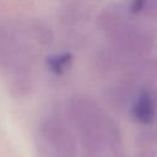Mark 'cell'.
I'll return each mask as SVG.
<instances>
[{
    "label": "cell",
    "mask_w": 157,
    "mask_h": 157,
    "mask_svg": "<svg viewBox=\"0 0 157 157\" xmlns=\"http://www.w3.org/2000/svg\"><path fill=\"white\" fill-rule=\"evenodd\" d=\"M58 157H66V156H58Z\"/></svg>",
    "instance_id": "14"
},
{
    "label": "cell",
    "mask_w": 157,
    "mask_h": 157,
    "mask_svg": "<svg viewBox=\"0 0 157 157\" xmlns=\"http://www.w3.org/2000/svg\"><path fill=\"white\" fill-rule=\"evenodd\" d=\"M23 34L32 42L37 43V45L40 47H48L53 42V32L52 29L42 21L32 20L27 25H25Z\"/></svg>",
    "instance_id": "8"
},
{
    "label": "cell",
    "mask_w": 157,
    "mask_h": 157,
    "mask_svg": "<svg viewBox=\"0 0 157 157\" xmlns=\"http://www.w3.org/2000/svg\"><path fill=\"white\" fill-rule=\"evenodd\" d=\"M128 114L141 126L152 125L157 120V90L152 82L146 83L132 99Z\"/></svg>",
    "instance_id": "6"
},
{
    "label": "cell",
    "mask_w": 157,
    "mask_h": 157,
    "mask_svg": "<svg viewBox=\"0 0 157 157\" xmlns=\"http://www.w3.org/2000/svg\"><path fill=\"white\" fill-rule=\"evenodd\" d=\"M145 67L147 71H151L157 75V59H145Z\"/></svg>",
    "instance_id": "13"
},
{
    "label": "cell",
    "mask_w": 157,
    "mask_h": 157,
    "mask_svg": "<svg viewBox=\"0 0 157 157\" xmlns=\"http://www.w3.org/2000/svg\"><path fill=\"white\" fill-rule=\"evenodd\" d=\"M136 157H157V147H142V148H137Z\"/></svg>",
    "instance_id": "12"
},
{
    "label": "cell",
    "mask_w": 157,
    "mask_h": 157,
    "mask_svg": "<svg viewBox=\"0 0 157 157\" xmlns=\"http://www.w3.org/2000/svg\"><path fill=\"white\" fill-rule=\"evenodd\" d=\"M91 16L90 9L81 0H66L61 5L60 21L65 25H77L86 22Z\"/></svg>",
    "instance_id": "7"
},
{
    "label": "cell",
    "mask_w": 157,
    "mask_h": 157,
    "mask_svg": "<svg viewBox=\"0 0 157 157\" xmlns=\"http://www.w3.org/2000/svg\"><path fill=\"white\" fill-rule=\"evenodd\" d=\"M144 72H146V70H128L107 87L104 98L114 110L128 113L135 96L150 82Z\"/></svg>",
    "instance_id": "5"
},
{
    "label": "cell",
    "mask_w": 157,
    "mask_h": 157,
    "mask_svg": "<svg viewBox=\"0 0 157 157\" xmlns=\"http://www.w3.org/2000/svg\"><path fill=\"white\" fill-rule=\"evenodd\" d=\"M65 115L86 157H128L119 124L94 98L86 93L71 96Z\"/></svg>",
    "instance_id": "1"
},
{
    "label": "cell",
    "mask_w": 157,
    "mask_h": 157,
    "mask_svg": "<svg viewBox=\"0 0 157 157\" xmlns=\"http://www.w3.org/2000/svg\"><path fill=\"white\" fill-rule=\"evenodd\" d=\"M103 33L110 48L128 58H146L155 45L153 33L126 16Z\"/></svg>",
    "instance_id": "3"
},
{
    "label": "cell",
    "mask_w": 157,
    "mask_h": 157,
    "mask_svg": "<svg viewBox=\"0 0 157 157\" xmlns=\"http://www.w3.org/2000/svg\"><path fill=\"white\" fill-rule=\"evenodd\" d=\"M38 135L50 157H77V139L71 126L63 121L61 118L53 114L42 118L38 125Z\"/></svg>",
    "instance_id": "4"
},
{
    "label": "cell",
    "mask_w": 157,
    "mask_h": 157,
    "mask_svg": "<svg viewBox=\"0 0 157 157\" xmlns=\"http://www.w3.org/2000/svg\"><path fill=\"white\" fill-rule=\"evenodd\" d=\"M141 16L146 18H157V0H146Z\"/></svg>",
    "instance_id": "10"
},
{
    "label": "cell",
    "mask_w": 157,
    "mask_h": 157,
    "mask_svg": "<svg viewBox=\"0 0 157 157\" xmlns=\"http://www.w3.org/2000/svg\"><path fill=\"white\" fill-rule=\"evenodd\" d=\"M74 61V55L70 52H61V53H55L45 59L47 67L49 69L50 72L55 75H63L65 71L69 70Z\"/></svg>",
    "instance_id": "9"
},
{
    "label": "cell",
    "mask_w": 157,
    "mask_h": 157,
    "mask_svg": "<svg viewBox=\"0 0 157 157\" xmlns=\"http://www.w3.org/2000/svg\"><path fill=\"white\" fill-rule=\"evenodd\" d=\"M22 31L0 25V75L12 98L28 97L34 88V52Z\"/></svg>",
    "instance_id": "2"
},
{
    "label": "cell",
    "mask_w": 157,
    "mask_h": 157,
    "mask_svg": "<svg viewBox=\"0 0 157 157\" xmlns=\"http://www.w3.org/2000/svg\"><path fill=\"white\" fill-rule=\"evenodd\" d=\"M146 0H130L128 5V13L131 16H141Z\"/></svg>",
    "instance_id": "11"
}]
</instances>
